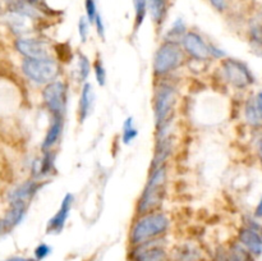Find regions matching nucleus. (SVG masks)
<instances>
[{"label": "nucleus", "instance_id": "obj_1", "mask_svg": "<svg viewBox=\"0 0 262 261\" xmlns=\"http://www.w3.org/2000/svg\"><path fill=\"white\" fill-rule=\"evenodd\" d=\"M170 219L164 212H147L140 215L129 230L130 246H138L150 241L160 240L168 233Z\"/></svg>", "mask_w": 262, "mask_h": 261}, {"label": "nucleus", "instance_id": "obj_2", "mask_svg": "<svg viewBox=\"0 0 262 261\" xmlns=\"http://www.w3.org/2000/svg\"><path fill=\"white\" fill-rule=\"evenodd\" d=\"M166 182V166L164 164L152 166L150 178L137 202V214L143 215L152 212L163 201L164 186Z\"/></svg>", "mask_w": 262, "mask_h": 261}, {"label": "nucleus", "instance_id": "obj_3", "mask_svg": "<svg viewBox=\"0 0 262 261\" xmlns=\"http://www.w3.org/2000/svg\"><path fill=\"white\" fill-rule=\"evenodd\" d=\"M22 72L33 83L49 84L56 81L60 74V67L50 56L41 59L25 58L22 61Z\"/></svg>", "mask_w": 262, "mask_h": 261}, {"label": "nucleus", "instance_id": "obj_4", "mask_svg": "<svg viewBox=\"0 0 262 261\" xmlns=\"http://www.w3.org/2000/svg\"><path fill=\"white\" fill-rule=\"evenodd\" d=\"M184 63L183 49L178 42L165 41L154 56V73L158 77H164L178 69Z\"/></svg>", "mask_w": 262, "mask_h": 261}, {"label": "nucleus", "instance_id": "obj_5", "mask_svg": "<svg viewBox=\"0 0 262 261\" xmlns=\"http://www.w3.org/2000/svg\"><path fill=\"white\" fill-rule=\"evenodd\" d=\"M42 100L53 117L64 118L68 105V86L66 82L56 79L46 84L42 91Z\"/></svg>", "mask_w": 262, "mask_h": 261}, {"label": "nucleus", "instance_id": "obj_6", "mask_svg": "<svg viewBox=\"0 0 262 261\" xmlns=\"http://www.w3.org/2000/svg\"><path fill=\"white\" fill-rule=\"evenodd\" d=\"M176 101V91L169 84H161L158 87L154 96V115L156 127L168 124L173 114V106Z\"/></svg>", "mask_w": 262, "mask_h": 261}, {"label": "nucleus", "instance_id": "obj_7", "mask_svg": "<svg viewBox=\"0 0 262 261\" xmlns=\"http://www.w3.org/2000/svg\"><path fill=\"white\" fill-rule=\"evenodd\" d=\"M223 71L227 81L237 89H246L255 82V77L247 64L238 59H225L223 61Z\"/></svg>", "mask_w": 262, "mask_h": 261}, {"label": "nucleus", "instance_id": "obj_8", "mask_svg": "<svg viewBox=\"0 0 262 261\" xmlns=\"http://www.w3.org/2000/svg\"><path fill=\"white\" fill-rule=\"evenodd\" d=\"M161 240V238H160ZM160 240L150 241L138 246H132L128 260L129 261H170L166 248L160 245Z\"/></svg>", "mask_w": 262, "mask_h": 261}, {"label": "nucleus", "instance_id": "obj_9", "mask_svg": "<svg viewBox=\"0 0 262 261\" xmlns=\"http://www.w3.org/2000/svg\"><path fill=\"white\" fill-rule=\"evenodd\" d=\"M15 49L19 54H22L25 58L31 59H41L49 58V50L46 44L40 38H30V37H19L14 42Z\"/></svg>", "mask_w": 262, "mask_h": 261}, {"label": "nucleus", "instance_id": "obj_10", "mask_svg": "<svg viewBox=\"0 0 262 261\" xmlns=\"http://www.w3.org/2000/svg\"><path fill=\"white\" fill-rule=\"evenodd\" d=\"M184 50L197 60H206L211 56V46L205 42L204 38L196 32H187L182 40Z\"/></svg>", "mask_w": 262, "mask_h": 261}, {"label": "nucleus", "instance_id": "obj_11", "mask_svg": "<svg viewBox=\"0 0 262 261\" xmlns=\"http://www.w3.org/2000/svg\"><path fill=\"white\" fill-rule=\"evenodd\" d=\"M73 194L67 193L66 196H64L63 201H61L60 204V207H59L58 211H56L55 215L49 220L48 225H46V233H48V234H59V233L63 232L67 220H68L69 212H71L72 206H73Z\"/></svg>", "mask_w": 262, "mask_h": 261}, {"label": "nucleus", "instance_id": "obj_12", "mask_svg": "<svg viewBox=\"0 0 262 261\" xmlns=\"http://www.w3.org/2000/svg\"><path fill=\"white\" fill-rule=\"evenodd\" d=\"M237 241L245 246L256 258L262 255V232L243 225L237 235Z\"/></svg>", "mask_w": 262, "mask_h": 261}, {"label": "nucleus", "instance_id": "obj_13", "mask_svg": "<svg viewBox=\"0 0 262 261\" xmlns=\"http://www.w3.org/2000/svg\"><path fill=\"white\" fill-rule=\"evenodd\" d=\"M42 183L38 181H27L25 183L19 184L18 187H15L12 192L9 193L8 199L9 202H26L28 204L31 199L35 196L38 192V189H41Z\"/></svg>", "mask_w": 262, "mask_h": 261}, {"label": "nucleus", "instance_id": "obj_14", "mask_svg": "<svg viewBox=\"0 0 262 261\" xmlns=\"http://www.w3.org/2000/svg\"><path fill=\"white\" fill-rule=\"evenodd\" d=\"M27 205L26 202H10V207L7 211L5 216L3 217V222H4L5 229L7 233L10 232L12 229H14L17 225H19L22 223L23 217H25L26 211H27Z\"/></svg>", "mask_w": 262, "mask_h": 261}, {"label": "nucleus", "instance_id": "obj_15", "mask_svg": "<svg viewBox=\"0 0 262 261\" xmlns=\"http://www.w3.org/2000/svg\"><path fill=\"white\" fill-rule=\"evenodd\" d=\"M95 94L91 83H84L81 90V96H79L78 102V120L83 123L91 114L92 104H94Z\"/></svg>", "mask_w": 262, "mask_h": 261}, {"label": "nucleus", "instance_id": "obj_16", "mask_svg": "<svg viewBox=\"0 0 262 261\" xmlns=\"http://www.w3.org/2000/svg\"><path fill=\"white\" fill-rule=\"evenodd\" d=\"M63 119L64 118L53 117V122H51L50 127H49L48 132L45 135V138L42 141V145H41L43 153L50 151L58 143L61 132H63Z\"/></svg>", "mask_w": 262, "mask_h": 261}, {"label": "nucleus", "instance_id": "obj_17", "mask_svg": "<svg viewBox=\"0 0 262 261\" xmlns=\"http://www.w3.org/2000/svg\"><path fill=\"white\" fill-rule=\"evenodd\" d=\"M169 3L168 0H148L147 3V13L150 14L151 19L155 23V26L159 28L165 20L168 15Z\"/></svg>", "mask_w": 262, "mask_h": 261}, {"label": "nucleus", "instance_id": "obj_18", "mask_svg": "<svg viewBox=\"0 0 262 261\" xmlns=\"http://www.w3.org/2000/svg\"><path fill=\"white\" fill-rule=\"evenodd\" d=\"M55 156L56 154L53 153V150L45 151L42 158L35 163L33 176L36 178H42V177L50 176L55 170Z\"/></svg>", "mask_w": 262, "mask_h": 261}, {"label": "nucleus", "instance_id": "obj_19", "mask_svg": "<svg viewBox=\"0 0 262 261\" xmlns=\"http://www.w3.org/2000/svg\"><path fill=\"white\" fill-rule=\"evenodd\" d=\"M227 250V256L229 261H255L256 257L245 247V246L241 245L238 241L230 243L228 247H225Z\"/></svg>", "mask_w": 262, "mask_h": 261}, {"label": "nucleus", "instance_id": "obj_20", "mask_svg": "<svg viewBox=\"0 0 262 261\" xmlns=\"http://www.w3.org/2000/svg\"><path fill=\"white\" fill-rule=\"evenodd\" d=\"M245 114L246 119H247V122L250 123L251 125H253V127H262V117L260 112H258L255 99H251L250 101L246 104Z\"/></svg>", "mask_w": 262, "mask_h": 261}, {"label": "nucleus", "instance_id": "obj_21", "mask_svg": "<svg viewBox=\"0 0 262 261\" xmlns=\"http://www.w3.org/2000/svg\"><path fill=\"white\" fill-rule=\"evenodd\" d=\"M147 3L148 0H133L135 7V31L137 32L145 20L147 14Z\"/></svg>", "mask_w": 262, "mask_h": 261}, {"label": "nucleus", "instance_id": "obj_22", "mask_svg": "<svg viewBox=\"0 0 262 261\" xmlns=\"http://www.w3.org/2000/svg\"><path fill=\"white\" fill-rule=\"evenodd\" d=\"M138 136L137 128L135 127V122H133L132 117H128L123 123L122 128V141L125 145H129L133 140Z\"/></svg>", "mask_w": 262, "mask_h": 261}, {"label": "nucleus", "instance_id": "obj_23", "mask_svg": "<svg viewBox=\"0 0 262 261\" xmlns=\"http://www.w3.org/2000/svg\"><path fill=\"white\" fill-rule=\"evenodd\" d=\"M186 36V26H184L183 20L179 18L174 22L173 27L169 31L168 38L166 41H174V42H178V40H183V37Z\"/></svg>", "mask_w": 262, "mask_h": 261}, {"label": "nucleus", "instance_id": "obj_24", "mask_svg": "<svg viewBox=\"0 0 262 261\" xmlns=\"http://www.w3.org/2000/svg\"><path fill=\"white\" fill-rule=\"evenodd\" d=\"M78 72H79V79L81 81H86L90 76V72H91V63H90L89 58L83 54H79L78 55Z\"/></svg>", "mask_w": 262, "mask_h": 261}, {"label": "nucleus", "instance_id": "obj_25", "mask_svg": "<svg viewBox=\"0 0 262 261\" xmlns=\"http://www.w3.org/2000/svg\"><path fill=\"white\" fill-rule=\"evenodd\" d=\"M94 72L95 77H96V81L100 86H105L106 83V71H105V67L102 64V60L100 58H97L96 60L94 61Z\"/></svg>", "mask_w": 262, "mask_h": 261}, {"label": "nucleus", "instance_id": "obj_26", "mask_svg": "<svg viewBox=\"0 0 262 261\" xmlns=\"http://www.w3.org/2000/svg\"><path fill=\"white\" fill-rule=\"evenodd\" d=\"M84 9H86V17L91 25H94L95 19H96L97 14V5L96 0H84Z\"/></svg>", "mask_w": 262, "mask_h": 261}, {"label": "nucleus", "instance_id": "obj_27", "mask_svg": "<svg viewBox=\"0 0 262 261\" xmlns=\"http://www.w3.org/2000/svg\"><path fill=\"white\" fill-rule=\"evenodd\" d=\"M51 247L48 245V243H40V245L36 246L35 251H33V258L36 261H42L48 257L51 253Z\"/></svg>", "mask_w": 262, "mask_h": 261}, {"label": "nucleus", "instance_id": "obj_28", "mask_svg": "<svg viewBox=\"0 0 262 261\" xmlns=\"http://www.w3.org/2000/svg\"><path fill=\"white\" fill-rule=\"evenodd\" d=\"M78 32H79V37H81L82 42H86L87 37H89V32H90V22L89 19H87V17L79 18Z\"/></svg>", "mask_w": 262, "mask_h": 261}, {"label": "nucleus", "instance_id": "obj_29", "mask_svg": "<svg viewBox=\"0 0 262 261\" xmlns=\"http://www.w3.org/2000/svg\"><path fill=\"white\" fill-rule=\"evenodd\" d=\"M94 25H95V27H96L97 35H99L101 38H104L105 37V27H104V22H102L101 14H97Z\"/></svg>", "mask_w": 262, "mask_h": 261}, {"label": "nucleus", "instance_id": "obj_30", "mask_svg": "<svg viewBox=\"0 0 262 261\" xmlns=\"http://www.w3.org/2000/svg\"><path fill=\"white\" fill-rule=\"evenodd\" d=\"M211 261H229V260H228L227 250H225V247L217 248V250L215 251L214 256H212Z\"/></svg>", "mask_w": 262, "mask_h": 261}, {"label": "nucleus", "instance_id": "obj_31", "mask_svg": "<svg viewBox=\"0 0 262 261\" xmlns=\"http://www.w3.org/2000/svg\"><path fill=\"white\" fill-rule=\"evenodd\" d=\"M210 3L212 4V7L216 8L217 10H224L227 7V2L225 0H210Z\"/></svg>", "mask_w": 262, "mask_h": 261}, {"label": "nucleus", "instance_id": "obj_32", "mask_svg": "<svg viewBox=\"0 0 262 261\" xmlns=\"http://www.w3.org/2000/svg\"><path fill=\"white\" fill-rule=\"evenodd\" d=\"M2 261H36V260L31 257H25V256H12V257H8Z\"/></svg>", "mask_w": 262, "mask_h": 261}, {"label": "nucleus", "instance_id": "obj_33", "mask_svg": "<svg viewBox=\"0 0 262 261\" xmlns=\"http://www.w3.org/2000/svg\"><path fill=\"white\" fill-rule=\"evenodd\" d=\"M255 101H256V105H257L258 112H260V114H261V117H262V91H260L257 95H256Z\"/></svg>", "mask_w": 262, "mask_h": 261}, {"label": "nucleus", "instance_id": "obj_34", "mask_svg": "<svg viewBox=\"0 0 262 261\" xmlns=\"http://www.w3.org/2000/svg\"><path fill=\"white\" fill-rule=\"evenodd\" d=\"M255 216H256V217H258V219H260V217H262V196H261L260 201H258L257 206H256V210H255Z\"/></svg>", "mask_w": 262, "mask_h": 261}, {"label": "nucleus", "instance_id": "obj_35", "mask_svg": "<svg viewBox=\"0 0 262 261\" xmlns=\"http://www.w3.org/2000/svg\"><path fill=\"white\" fill-rule=\"evenodd\" d=\"M257 154H258V158H260V161L262 164V138H260L257 143Z\"/></svg>", "mask_w": 262, "mask_h": 261}, {"label": "nucleus", "instance_id": "obj_36", "mask_svg": "<svg viewBox=\"0 0 262 261\" xmlns=\"http://www.w3.org/2000/svg\"><path fill=\"white\" fill-rule=\"evenodd\" d=\"M4 233H7V229H5V225H4V222H3V219H0V235L4 234Z\"/></svg>", "mask_w": 262, "mask_h": 261}]
</instances>
